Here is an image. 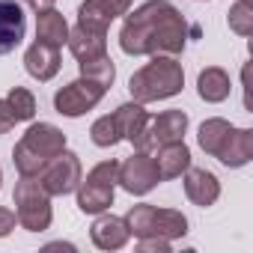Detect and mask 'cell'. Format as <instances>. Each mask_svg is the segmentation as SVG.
<instances>
[{
  "label": "cell",
  "mask_w": 253,
  "mask_h": 253,
  "mask_svg": "<svg viewBox=\"0 0 253 253\" xmlns=\"http://www.w3.org/2000/svg\"><path fill=\"white\" fill-rule=\"evenodd\" d=\"M137 250L140 253H170V238H161V235L137 238Z\"/></svg>",
  "instance_id": "28"
},
{
  "label": "cell",
  "mask_w": 253,
  "mask_h": 253,
  "mask_svg": "<svg viewBox=\"0 0 253 253\" xmlns=\"http://www.w3.org/2000/svg\"><path fill=\"white\" fill-rule=\"evenodd\" d=\"M185 131H188V113H185V110H164V113H158V116H149V122H146L140 140L134 143V149L152 155V152H155L158 146H164V143L185 140Z\"/></svg>",
  "instance_id": "6"
},
{
  "label": "cell",
  "mask_w": 253,
  "mask_h": 253,
  "mask_svg": "<svg viewBox=\"0 0 253 253\" xmlns=\"http://www.w3.org/2000/svg\"><path fill=\"white\" fill-rule=\"evenodd\" d=\"M241 3H247V6H253V0H241Z\"/></svg>",
  "instance_id": "32"
},
{
  "label": "cell",
  "mask_w": 253,
  "mask_h": 253,
  "mask_svg": "<svg viewBox=\"0 0 253 253\" xmlns=\"http://www.w3.org/2000/svg\"><path fill=\"white\" fill-rule=\"evenodd\" d=\"M116 185H119V161L107 158L101 164H95L86 179L81 176L75 194H78V209L84 214H101L113 206V194H116Z\"/></svg>",
  "instance_id": "4"
},
{
  "label": "cell",
  "mask_w": 253,
  "mask_h": 253,
  "mask_svg": "<svg viewBox=\"0 0 253 253\" xmlns=\"http://www.w3.org/2000/svg\"><path fill=\"white\" fill-rule=\"evenodd\" d=\"M36 39L39 42H48L54 48H63L66 39H69V21H66V15L57 12L54 6L36 12Z\"/></svg>",
  "instance_id": "20"
},
{
  "label": "cell",
  "mask_w": 253,
  "mask_h": 253,
  "mask_svg": "<svg viewBox=\"0 0 253 253\" xmlns=\"http://www.w3.org/2000/svg\"><path fill=\"white\" fill-rule=\"evenodd\" d=\"M182 86H185V69H182V63L176 57H161V54H155L152 63L140 66L131 75V81H128V92L140 104L173 98V95L182 92Z\"/></svg>",
  "instance_id": "2"
},
{
  "label": "cell",
  "mask_w": 253,
  "mask_h": 253,
  "mask_svg": "<svg viewBox=\"0 0 253 253\" xmlns=\"http://www.w3.org/2000/svg\"><path fill=\"white\" fill-rule=\"evenodd\" d=\"M15 223H18L15 211H9V209H3V206H0V238H6V235L15 229Z\"/></svg>",
  "instance_id": "30"
},
{
  "label": "cell",
  "mask_w": 253,
  "mask_h": 253,
  "mask_svg": "<svg viewBox=\"0 0 253 253\" xmlns=\"http://www.w3.org/2000/svg\"><path fill=\"white\" fill-rule=\"evenodd\" d=\"M0 185H3V170H0Z\"/></svg>",
  "instance_id": "33"
},
{
  "label": "cell",
  "mask_w": 253,
  "mask_h": 253,
  "mask_svg": "<svg viewBox=\"0 0 253 253\" xmlns=\"http://www.w3.org/2000/svg\"><path fill=\"white\" fill-rule=\"evenodd\" d=\"M15 217L27 232H45L54 220V209H51V194L42 188V182L36 176H21L15 182Z\"/></svg>",
  "instance_id": "5"
},
{
  "label": "cell",
  "mask_w": 253,
  "mask_h": 253,
  "mask_svg": "<svg viewBox=\"0 0 253 253\" xmlns=\"http://www.w3.org/2000/svg\"><path fill=\"white\" fill-rule=\"evenodd\" d=\"M89 238L98 250H122L125 244H128L131 232L128 226H125V217H116V214H95L92 226H89Z\"/></svg>",
  "instance_id": "12"
},
{
  "label": "cell",
  "mask_w": 253,
  "mask_h": 253,
  "mask_svg": "<svg viewBox=\"0 0 253 253\" xmlns=\"http://www.w3.org/2000/svg\"><path fill=\"white\" fill-rule=\"evenodd\" d=\"M27 33V15L18 0H0V57L12 54Z\"/></svg>",
  "instance_id": "10"
},
{
  "label": "cell",
  "mask_w": 253,
  "mask_h": 253,
  "mask_svg": "<svg viewBox=\"0 0 253 253\" xmlns=\"http://www.w3.org/2000/svg\"><path fill=\"white\" fill-rule=\"evenodd\" d=\"M226 21H229V30L238 33L241 39L253 36V6H247V3H241V0H235V3L229 6Z\"/></svg>",
  "instance_id": "27"
},
{
  "label": "cell",
  "mask_w": 253,
  "mask_h": 253,
  "mask_svg": "<svg viewBox=\"0 0 253 253\" xmlns=\"http://www.w3.org/2000/svg\"><path fill=\"white\" fill-rule=\"evenodd\" d=\"M158 182H161V176H158L155 158L149 152L134 149V155H128V158L119 164V185L128 191V194H134V197L149 194Z\"/></svg>",
  "instance_id": "9"
},
{
  "label": "cell",
  "mask_w": 253,
  "mask_h": 253,
  "mask_svg": "<svg viewBox=\"0 0 253 253\" xmlns=\"http://www.w3.org/2000/svg\"><path fill=\"white\" fill-rule=\"evenodd\" d=\"M125 226L134 238H149L152 235V226H155V206L152 203H140V206H131L128 214H125Z\"/></svg>",
  "instance_id": "24"
},
{
  "label": "cell",
  "mask_w": 253,
  "mask_h": 253,
  "mask_svg": "<svg viewBox=\"0 0 253 253\" xmlns=\"http://www.w3.org/2000/svg\"><path fill=\"white\" fill-rule=\"evenodd\" d=\"M6 101H9V107H12V113H15L18 122H30L36 116V95L27 86H12L9 95H6Z\"/></svg>",
  "instance_id": "25"
},
{
  "label": "cell",
  "mask_w": 253,
  "mask_h": 253,
  "mask_svg": "<svg viewBox=\"0 0 253 253\" xmlns=\"http://www.w3.org/2000/svg\"><path fill=\"white\" fill-rule=\"evenodd\" d=\"M66 149V134L51 122H33L12 149V164L18 176H39V170Z\"/></svg>",
  "instance_id": "3"
},
{
  "label": "cell",
  "mask_w": 253,
  "mask_h": 253,
  "mask_svg": "<svg viewBox=\"0 0 253 253\" xmlns=\"http://www.w3.org/2000/svg\"><path fill=\"white\" fill-rule=\"evenodd\" d=\"M15 113H12V107H9V101L6 98H0V134H9L12 128H15Z\"/></svg>",
  "instance_id": "29"
},
{
  "label": "cell",
  "mask_w": 253,
  "mask_h": 253,
  "mask_svg": "<svg viewBox=\"0 0 253 253\" xmlns=\"http://www.w3.org/2000/svg\"><path fill=\"white\" fill-rule=\"evenodd\" d=\"M155 167H158L161 182L179 179V176L191 167V149L185 146V140H173V143L158 146V149H155Z\"/></svg>",
  "instance_id": "18"
},
{
  "label": "cell",
  "mask_w": 253,
  "mask_h": 253,
  "mask_svg": "<svg viewBox=\"0 0 253 253\" xmlns=\"http://www.w3.org/2000/svg\"><path fill=\"white\" fill-rule=\"evenodd\" d=\"M66 45H69V51H72V57L78 63L92 60V57H101V54H107V30L78 21L75 27H69Z\"/></svg>",
  "instance_id": "11"
},
{
  "label": "cell",
  "mask_w": 253,
  "mask_h": 253,
  "mask_svg": "<svg viewBox=\"0 0 253 253\" xmlns=\"http://www.w3.org/2000/svg\"><path fill=\"white\" fill-rule=\"evenodd\" d=\"M104 86L89 81V78H78L72 84H66L63 89H57L54 95V110L60 116H69V119H78L84 113H89L101 98H104Z\"/></svg>",
  "instance_id": "7"
},
{
  "label": "cell",
  "mask_w": 253,
  "mask_h": 253,
  "mask_svg": "<svg viewBox=\"0 0 253 253\" xmlns=\"http://www.w3.org/2000/svg\"><path fill=\"white\" fill-rule=\"evenodd\" d=\"M152 235H161V238H182L188 235V217L176 209H155V226H152Z\"/></svg>",
  "instance_id": "22"
},
{
  "label": "cell",
  "mask_w": 253,
  "mask_h": 253,
  "mask_svg": "<svg viewBox=\"0 0 253 253\" xmlns=\"http://www.w3.org/2000/svg\"><path fill=\"white\" fill-rule=\"evenodd\" d=\"M217 161L229 170H238V167L250 164L253 161V131L250 128H235L232 125L229 137L223 140V146L217 152Z\"/></svg>",
  "instance_id": "17"
},
{
  "label": "cell",
  "mask_w": 253,
  "mask_h": 253,
  "mask_svg": "<svg viewBox=\"0 0 253 253\" xmlns=\"http://www.w3.org/2000/svg\"><path fill=\"white\" fill-rule=\"evenodd\" d=\"M128 9L131 0H84L78 6V21L107 30L110 21H116L119 15H128Z\"/></svg>",
  "instance_id": "15"
},
{
  "label": "cell",
  "mask_w": 253,
  "mask_h": 253,
  "mask_svg": "<svg viewBox=\"0 0 253 253\" xmlns=\"http://www.w3.org/2000/svg\"><path fill=\"white\" fill-rule=\"evenodd\" d=\"M78 66H81V78H89V81L101 84L104 89H110L113 81H116V66H113L110 54H101V57L84 60V63H78Z\"/></svg>",
  "instance_id": "23"
},
{
  "label": "cell",
  "mask_w": 253,
  "mask_h": 253,
  "mask_svg": "<svg viewBox=\"0 0 253 253\" xmlns=\"http://www.w3.org/2000/svg\"><path fill=\"white\" fill-rule=\"evenodd\" d=\"M182 176H185V179H182V182H185V197H188L194 206L209 209V206H214V203L220 200V182H217V176H214L211 170L188 167Z\"/></svg>",
  "instance_id": "13"
},
{
  "label": "cell",
  "mask_w": 253,
  "mask_h": 253,
  "mask_svg": "<svg viewBox=\"0 0 253 253\" xmlns=\"http://www.w3.org/2000/svg\"><path fill=\"white\" fill-rule=\"evenodd\" d=\"M89 137H92V143H95L98 149H110V146L119 143V131H116V122H113L110 113H107V116H98V119L92 122Z\"/></svg>",
  "instance_id": "26"
},
{
  "label": "cell",
  "mask_w": 253,
  "mask_h": 253,
  "mask_svg": "<svg viewBox=\"0 0 253 253\" xmlns=\"http://www.w3.org/2000/svg\"><path fill=\"white\" fill-rule=\"evenodd\" d=\"M81 176H84V170H81V158H78L75 152L63 149L60 155H54V158L39 170L36 179L42 182V188H45L51 197H66V194H72V191L78 188Z\"/></svg>",
  "instance_id": "8"
},
{
  "label": "cell",
  "mask_w": 253,
  "mask_h": 253,
  "mask_svg": "<svg viewBox=\"0 0 253 253\" xmlns=\"http://www.w3.org/2000/svg\"><path fill=\"white\" fill-rule=\"evenodd\" d=\"M229 131H232V122H226V119H220V116H211V119H206V122L200 125V134H197V140H200V149H203L206 155L217 158V152H220L223 140L229 137Z\"/></svg>",
  "instance_id": "21"
},
{
  "label": "cell",
  "mask_w": 253,
  "mask_h": 253,
  "mask_svg": "<svg viewBox=\"0 0 253 253\" xmlns=\"http://www.w3.org/2000/svg\"><path fill=\"white\" fill-rule=\"evenodd\" d=\"M119 45L128 57H179L188 45V21L170 0H146L125 18Z\"/></svg>",
  "instance_id": "1"
},
{
  "label": "cell",
  "mask_w": 253,
  "mask_h": 253,
  "mask_svg": "<svg viewBox=\"0 0 253 253\" xmlns=\"http://www.w3.org/2000/svg\"><path fill=\"white\" fill-rule=\"evenodd\" d=\"M113 122H116V131H119V140H128L131 146L140 140V134H143V128H146V122H149V110L140 104V101H125V104H119L113 113Z\"/></svg>",
  "instance_id": "16"
},
{
  "label": "cell",
  "mask_w": 253,
  "mask_h": 253,
  "mask_svg": "<svg viewBox=\"0 0 253 253\" xmlns=\"http://www.w3.org/2000/svg\"><path fill=\"white\" fill-rule=\"evenodd\" d=\"M60 48H54V45H48V42H33L30 48H27V54H24V69H27V75L30 78H36L39 84H48L51 78H57V72H60Z\"/></svg>",
  "instance_id": "14"
},
{
  "label": "cell",
  "mask_w": 253,
  "mask_h": 253,
  "mask_svg": "<svg viewBox=\"0 0 253 253\" xmlns=\"http://www.w3.org/2000/svg\"><path fill=\"white\" fill-rule=\"evenodd\" d=\"M24 3H27L33 12H42V9H51V6L57 3V0H24Z\"/></svg>",
  "instance_id": "31"
},
{
  "label": "cell",
  "mask_w": 253,
  "mask_h": 253,
  "mask_svg": "<svg viewBox=\"0 0 253 253\" xmlns=\"http://www.w3.org/2000/svg\"><path fill=\"white\" fill-rule=\"evenodd\" d=\"M197 92H200L203 101H209V104H220V101L229 98V92H232V81H229V75H226L220 66H209V69H203L200 78H197Z\"/></svg>",
  "instance_id": "19"
}]
</instances>
